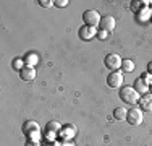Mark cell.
Segmentation results:
<instances>
[{
	"mask_svg": "<svg viewBox=\"0 0 152 146\" xmlns=\"http://www.w3.org/2000/svg\"><path fill=\"white\" fill-rule=\"evenodd\" d=\"M73 135H76V127H73V125H70V127H66L63 131L60 133V136L63 138V140H68V138H71Z\"/></svg>",
	"mask_w": 152,
	"mask_h": 146,
	"instance_id": "cell-14",
	"label": "cell"
},
{
	"mask_svg": "<svg viewBox=\"0 0 152 146\" xmlns=\"http://www.w3.org/2000/svg\"><path fill=\"white\" fill-rule=\"evenodd\" d=\"M47 146H49V145H47Z\"/></svg>",
	"mask_w": 152,
	"mask_h": 146,
	"instance_id": "cell-26",
	"label": "cell"
},
{
	"mask_svg": "<svg viewBox=\"0 0 152 146\" xmlns=\"http://www.w3.org/2000/svg\"><path fill=\"white\" fill-rule=\"evenodd\" d=\"M107 85L110 86V88H120L123 85V75H121V72H112L110 75H108V78H107Z\"/></svg>",
	"mask_w": 152,
	"mask_h": 146,
	"instance_id": "cell-6",
	"label": "cell"
},
{
	"mask_svg": "<svg viewBox=\"0 0 152 146\" xmlns=\"http://www.w3.org/2000/svg\"><path fill=\"white\" fill-rule=\"evenodd\" d=\"M96 28H91V26H83L81 29H79V39L81 41H89V39H92L94 36H96Z\"/></svg>",
	"mask_w": 152,
	"mask_h": 146,
	"instance_id": "cell-9",
	"label": "cell"
},
{
	"mask_svg": "<svg viewBox=\"0 0 152 146\" xmlns=\"http://www.w3.org/2000/svg\"><path fill=\"white\" fill-rule=\"evenodd\" d=\"M133 88H134L139 94H147V91H149V85L144 81V78H137L134 81V86Z\"/></svg>",
	"mask_w": 152,
	"mask_h": 146,
	"instance_id": "cell-11",
	"label": "cell"
},
{
	"mask_svg": "<svg viewBox=\"0 0 152 146\" xmlns=\"http://www.w3.org/2000/svg\"><path fill=\"white\" fill-rule=\"evenodd\" d=\"M126 122L129 125H139L142 122V111L137 107H131L128 109V114H126Z\"/></svg>",
	"mask_w": 152,
	"mask_h": 146,
	"instance_id": "cell-4",
	"label": "cell"
},
{
	"mask_svg": "<svg viewBox=\"0 0 152 146\" xmlns=\"http://www.w3.org/2000/svg\"><path fill=\"white\" fill-rule=\"evenodd\" d=\"M24 146H39V143H37V141H31V140H28Z\"/></svg>",
	"mask_w": 152,
	"mask_h": 146,
	"instance_id": "cell-22",
	"label": "cell"
},
{
	"mask_svg": "<svg viewBox=\"0 0 152 146\" xmlns=\"http://www.w3.org/2000/svg\"><path fill=\"white\" fill-rule=\"evenodd\" d=\"M45 130H47V131H50V133H57V131H60V130H61V127H60V123H58V122H55V120H53V122H49V123H47Z\"/></svg>",
	"mask_w": 152,
	"mask_h": 146,
	"instance_id": "cell-15",
	"label": "cell"
},
{
	"mask_svg": "<svg viewBox=\"0 0 152 146\" xmlns=\"http://www.w3.org/2000/svg\"><path fill=\"white\" fill-rule=\"evenodd\" d=\"M107 36H108V32L104 31V29H100V31L97 32V38H99V39H107Z\"/></svg>",
	"mask_w": 152,
	"mask_h": 146,
	"instance_id": "cell-20",
	"label": "cell"
},
{
	"mask_svg": "<svg viewBox=\"0 0 152 146\" xmlns=\"http://www.w3.org/2000/svg\"><path fill=\"white\" fill-rule=\"evenodd\" d=\"M63 146H71V143H65Z\"/></svg>",
	"mask_w": 152,
	"mask_h": 146,
	"instance_id": "cell-24",
	"label": "cell"
},
{
	"mask_svg": "<svg viewBox=\"0 0 152 146\" xmlns=\"http://www.w3.org/2000/svg\"><path fill=\"white\" fill-rule=\"evenodd\" d=\"M20 76H21L23 81H32V80L36 78V68L29 67V65H24L20 70Z\"/></svg>",
	"mask_w": 152,
	"mask_h": 146,
	"instance_id": "cell-7",
	"label": "cell"
},
{
	"mask_svg": "<svg viewBox=\"0 0 152 146\" xmlns=\"http://www.w3.org/2000/svg\"><path fill=\"white\" fill-rule=\"evenodd\" d=\"M126 114H128L126 107H117V109L113 111L115 120H120V122H125V120H126Z\"/></svg>",
	"mask_w": 152,
	"mask_h": 146,
	"instance_id": "cell-13",
	"label": "cell"
},
{
	"mask_svg": "<svg viewBox=\"0 0 152 146\" xmlns=\"http://www.w3.org/2000/svg\"><path fill=\"white\" fill-rule=\"evenodd\" d=\"M13 67H15L16 70H21V68H23V60H20V58H16V60L13 62Z\"/></svg>",
	"mask_w": 152,
	"mask_h": 146,
	"instance_id": "cell-19",
	"label": "cell"
},
{
	"mask_svg": "<svg viewBox=\"0 0 152 146\" xmlns=\"http://www.w3.org/2000/svg\"><path fill=\"white\" fill-rule=\"evenodd\" d=\"M23 133L26 135L31 141H37L39 136H41V135H39L41 133V127H39V123L34 122V120H28L23 125Z\"/></svg>",
	"mask_w": 152,
	"mask_h": 146,
	"instance_id": "cell-2",
	"label": "cell"
},
{
	"mask_svg": "<svg viewBox=\"0 0 152 146\" xmlns=\"http://www.w3.org/2000/svg\"><path fill=\"white\" fill-rule=\"evenodd\" d=\"M121 57L118 55V54H108L105 55V60H104V63H105V67L108 70L112 72H117L118 68H121Z\"/></svg>",
	"mask_w": 152,
	"mask_h": 146,
	"instance_id": "cell-3",
	"label": "cell"
},
{
	"mask_svg": "<svg viewBox=\"0 0 152 146\" xmlns=\"http://www.w3.org/2000/svg\"><path fill=\"white\" fill-rule=\"evenodd\" d=\"M83 20H84L86 26L96 28L100 23V15L96 10H88V12H84V15H83Z\"/></svg>",
	"mask_w": 152,
	"mask_h": 146,
	"instance_id": "cell-5",
	"label": "cell"
},
{
	"mask_svg": "<svg viewBox=\"0 0 152 146\" xmlns=\"http://www.w3.org/2000/svg\"><path fill=\"white\" fill-rule=\"evenodd\" d=\"M100 29H104V31H107V32H110V31H113L115 29V18L113 16H102L100 18Z\"/></svg>",
	"mask_w": 152,
	"mask_h": 146,
	"instance_id": "cell-8",
	"label": "cell"
},
{
	"mask_svg": "<svg viewBox=\"0 0 152 146\" xmlns=\"http://www.w3.org/2000/svg\"><path fill=\"white\" fill-rule=\"evenodd\" d=\"M151 94H152V86H151Z\"/></svg>",
	"mask_w": 152,
	"mask_h": 146,
	"instance_id": "cell-25",
	"label": "cell"
},
{
	"mask_svg": "<svg viewBox=\"0 0 152 146\" xmlns=\"http://www.w3.org/2000/svg\"><path fill=\"white\" fill-rule=\"evenodd\" d=\"M37 60H39V57L36 55V54H29L24 62H26V65H29V67H34V65L37 63Z\"/></svg>",
	"mask_w": 152,
	"mask_h": 146,
	"instance_id": "cell-17",
	"label": "cell"
},
{
	"mask_svg": "<svg viewBox=\"0 0 152 146\" xmlns=\"http://www.w3.org/2000/svg\"><path fill=\"white\" fill-rule=\"evenodd\" d=\"M147 72H149V75H152V62L147 63Z\"/></svg>",
	"mask_w": 152,
	"mask_h": 146,
	"instance_id": "cell-23",
	"label": "cell"
},
{
	"mask_svg": "<svg viewBox=\"0 0 152 146\" xmlns=\"http://www.w3.org/2000/svg\"><path fill=\"white\" fill-rule=\"evenodd\" d=\"M147 5H149V2L147 0H134V2H131V10L134 13H139V12H142L144 8H147Z\"/></svg>",
	"mask_w": 152,
	"mask_h": 146,
	"instance_id": "cell-12",
	"label": "cell"
},
{
	"mask_svg": "<svg viewBox=\"0 0 152 146\" xmlns=\"http://www.w3.org/2000/svg\"><path fill=\"white\" fill-rule=\"evenodd\" d=\"M53 3L61 8V7H66V5H68V0H57V2H53Z\"/></svg>",
	"mask_w": 152,
	"mask_h": 146,
	"instance_id": "cell-21",
	"label": "cell"
},
{
	"mask_svg": "<svg viewBox=\"0 0 152 146\" xmlns=\"http://www.w3.org/2000/svg\"><path fill=\"white\" fill-rule=\"evenodd\" d=\"M39 5L44 7V8H50L53 5V2H50V0H39Z\"/></svg>",
	"mask_w": 152,
	"mask_h": 146,
	"instance_id": "cell-18",
	"label": "cell"
},
{
	"mask_svg": "<svg viewBox=\"0 0 152 146\" xmlns=\"http://www.w3.org/2000/svg\"><path fill=\"white\" fill-rule=\"evenodd\" d=\"M120 97L123 102H126V104H136V102H139L141 99V94L137 93L133 86H123L120 89Z\"/></svg>",
	"mask_w": 152,
	"mask_h": 146,
	"instance_id": "cell-1",
	"label": "cell"
},
{
	"mask_svg": "<svg viewBox=\"0 0 152 146\" xmlns=\"http://www.w3.org/2000/svg\"><path fill=\"white\" fill-rule=\"evenodd\" d=\"M121 70L123 72H126V73H129V72H133L134 70V63H133V60H123L121 62Z\"/></svg>",
	"mask_w": 152,
	"mask_h": 146,
	"instance_id": "cell-16",
	"label": "cell"
},
{
	"mask_svg": "<svg viewBox=\"0 0 152 146\" xmlns=\"http://www.w3.org/2000/svg\"><path fill=\"white\" fill-rule=\"evenodd\" d=\"M139 107H141V111L152 112V94H142V96H141Z\"/></svg>",
	"mask_w": 152,
	"mask_h": 146,
	"instance_id": "cell-10",
	"label": "cell"
}]
</instances>
